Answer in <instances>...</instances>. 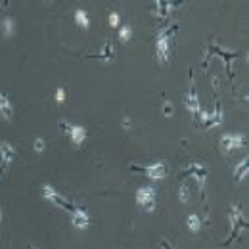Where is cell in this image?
<instances>
[{
  "instance_id": "cell-1",
  "label": "cell",
  "mask_w": 249,
  "mask_h": 249,
  "mask_svg": "<svg viewBox=\"0 0 249 249\" xmlns=\"http://www.w3.org/2000/svg\"><path fill=\"white\" fill-rule=\"evenodd\" d=\"M177 33V25L173 27H165L157 33L156 36V58L159 63H167L171 60V42H173V35Z\"/></svg>"
},
{
  "instance_id": "cell-2",
  "label": "cell",
  "mask_w": 249,
  "mask_h": 249,
  "mask_svg": "<svg viewBox=\"0 0 249 249\" xmlns=\"http://www.w3.org/2000/svg\"><path fill=\"white\" fill-rule=\"evenodd\" d=\"M40 196L48 201V203H52L54 207H58V209H62V211H67V213H71L73 211V203L63 196L62 192H58L54 186H50V184H42L40 186Z\"/></svg>"
},
{
  "instance_id": "cell-3",
  "label": "cell",
  "mask_w": 249,
  "mask_h": 249,
  "mask_svg": "<svg viewBox=\"0 0 249 249\" xmlns=\"http://www.w3.org/2000/svg\"><path fill=\"white\" fill-rule=\"evenodd\" d=\"M130 171H136V173H142V175H146L148 178H152V180H161V178H165L167 177V171H169V167H167V161L165 159H159L156 163H152V165H130L128 167Z\"/></svg>"
},
{
  "instance_id": "cell-4",
  "label": "cell",
  "mask_w": 249,
  "mask_h": 249,
  "mask_svg": "<svg viewBox=\"0 0 249 249\" xmlns=\"http://www.w3.org/2000/svg\"><path fill=\"white\" fill-rule=\"evenodd\" d=\"M16 157H18L16 148L8 140H0V180L6 178V175L10 173V167L16 161Z\"/></svg>"
},
{
  "instance_id": "cell-5",
  "label": "cell",
  "mask_w": 249,
  "mask_h": 249,
  "mask_svg": "<svg viewBox=\"0 0 249 249\" xmlns=\"http://www.w3.org/2000/svg\"><path fill=\"white\" fill-rule=\"evenodd\" d=\"M60 130L65 132L69 136V140L73 142L75 148H81L85 142H87V136H89V130L81 124H71L67 121H60Z\"/></svg>"
},
{
  "instance_id": "cell-6",
  "label": "cell",
  "mask_w": 249,
  "mask_h": 249,
  "mask_svg": "<svg viewBox=\"0 0 249 249\" xmlns=\"http://www.w3.org/2000/svg\"><path fill=\"white\" fill-rule=\"evenodd\" d=\"M184 173H186V175H190V177H192V178L197 182L201 196L205 197V186H207V178H209L207 167H205L203 163H190L186 169H184Z\"/></svg>"
},
{
  "instance_id": "cell-7",
  "label": "cell",
  "mask_w": 249,
  "mask_h": 249,
  "mask_svg": "<svg viewBox=\"0 0 249 249\" xmlns=\"http://www.w3.org/2000/svg\"><path fill=\"white\" fill-rule=\"evenodd\" d=\"M220 150L224 154H230L234 150H240L246 146V136L242 132H228V134H222L220 136V142H218Z\"/></svg>"
},
{
  "instance_id": "cell-8",
  "label": "cell",
  "mask_w": 249,
  "mask_h": 249,
  "mask_svg": "<svg viewBox=\"0 0 249 249\" xmlns=\"http://www.w3.org/2000/svg\"><path fill=\"white\" fill-rule=\"evenodd\" d=\"M156 197L157 192L154 186H142L136 192V203L144 209V211H154L156 209Z\"/></svg>"
},
{
  "instance_id": "cell-9",
  "label": "cell",
  "mask_w": 249,
  "mask_h": 249,
  "mask_svg": "<svg viewBox=\"0 0 249 249\" xmlns=\"http://www.w3.org/2000/svg\"><path fill=\"white\" fill-rule=\"evenodd\" d=\"M184 106L190 111V115L194 117V121H197L201 107H199V96H197V90H196V85H194L192 77H190V83H188V92L184 96Z\"/></svg>"
},
{
  "instance_id": "cell-10",
  "label": "cell",
  "mask_w": 249,
  "mask_h": 249,
  "mask_svg": "<svg viewBox=\"0 0 249 249\" xmlns=\"http://www.w3.org/2000/svg\"><path fill=\"white\" fill-rule=\"evenodd\" d=\"M201 124H203V128H217L222 124L224 121V111H222V106H220V102L217 104V109L215 111H211V113H207V111H199V117H197Z\"/></svg>"
},
{
  "instance_id": "cell-11",
  "label": "cell",
  "mask_w": 249,
  "mask_h": 249,
  "mask_svg": "<svg viewBox=\"0 0 249 249\" xmlns=\"http://www.w3.org/2000/svg\"><path fill=\"white\" fill-rule=\"evenodd\" d=\"M71 224L77 230H87L90 226V215H89V211L85 207H77L75 205L73 211H71Z\"/></svg>"
},
{
  "instance_id": "cell-12",
  "label": "cell",
  "mask_w": 249,
  "mask_h": 249,
  "mask_svg": "<svg viewBox=\"0 0 249 249\" xmlns=\"http://www.w3.org/2000/svg\"><path fill=\"white\" fill-rule=\"evenodd\" d=\"M228 217H230L232 234H234V236L240 232V228H242V226H248V222H246V218H244V215H242V209H240V205H238V203H232V205H230Z\"/></svg>"
},
{
  "instance_id": "cell-13",
  "label": "cell",
  "mask_w": 249,
  "mask_h": 249,
  "mask_svg": "<svg viewBox=\"0 0 249 249\" xmlns=\"http://www.w3.org/2000/svg\"><path fill=\"white\" fill-rule=\"evenodd\" d=\"M0 117L4 121H12L14 119V104L10 100V96L0 90Z\"/></svg>"
},
{
  "instance_id": "cell-14",
  "label": "cell",
  "mask_w": 249,
  "mask_h": 249,
  "mask_svg": "<svg viewBox=\"0 0 249 249\" xmlns=\"http://www.w3.org/2000/svg\"><path fill=\"white\" fill-rule=\"evenodd\" d=\"M173 8H175L173 2H163V0H159V2H156V10H154V12H156L157 18H167Z\"/></svg>"
},
{
  "instance_id": "cell-15",
  "label": "cell",
  "mask_w": 249,
  "mask_h": 249,
  "mask_svg": "<svg viewBox=\"0 0 249 249\" xmlns=\"http://www.w3.org/2000/svg\"><path fill=\"white\" fill-rule=\"evenodd\" d=\"M75 21H77V25H81L83 29H89V27H90L89 12H87V10H83V8H79V10L75 12Z\"/></svg>"
},
{
  "instance_id": "cell-16",
  "label": "cell",
  "mask_w": 249,
  "mask_h": 249,
  "mask_svg": "<svg viewBox=\"0 0 249 249\" xmlns=\"http://www.w3.org/2000/svg\"><path fill=\"white\" fill-rule=\"evenodd\" d=\"M248 169H249V161H248V157H246V159H242V161L236 165V169H234V178H236V180H244V178L248 177Z\"/></svg>"
},
{
  "instance_id": "cell-17",
  "label": "cell",
  "mask_w": 249,
  "mask_h": 249,
  "mask_svg": "<svg viewBox=\"0 0 249 249\" xmlns=\"http://www.w3.org/2000/svg\"><path fill=\"white\" fill-rule=\"evenodd\" d=\"M113 54H115V52H113V42H111V40H107V42H106V46L102 48V52L94 54V58H100V60H106V62H107V60H111V58H113Z\"/></svg>"
},
{
  "instance_id": "cell-18",
  "label": "cell",
  "mask_w": 249,
  "mask_h": 249,
  "mask_svg": "<svg viewBox=\"0 0 249 249\" xmlns=\"http://www.w3.org/2000/svg\"><path fill=\"white\" fill-rule=\"evenodd\" d=\"M186 224H188V228H190L192 232H199V228H201V218L192 213V215L186 218Z\"/></svg>"
},
{
  "instance_id": "cell-19",
  "label": "cell",
  "mask_w": 249,
  "mask_h": 249,
  "mask_svg": "<svg viewBox=\"0 0 249 249\" xmlns=\"http://www.w3.org/2000/svg\"><path fill=\"white\" fill-rule=\"evenodd\" d=\"M130 38H132V27L124 23L123 27L119 29V40H121V42H123V44H124V42H128Z\"/></svg>"
},
{
  "instance_id": "cell-20",
  "label": "cell",
  "mask_w": 249,
  "mask_h": 249,
  "mask_svg": "<svg viewBox=\"0 0 249 249\" xmlns=\"http://www.w3.org/2000/svg\"><path fill=\"white\" fill-rule=\"evenodd\" d=\"M2 29H4V35H6V36H12V35L16 33V25H14V19H12V18H6V19L2 21Z\"/></svg>"
},
{
  "instance_id": "cell-21",
  "label": "cell",
  "mask_w": 249,
  "mask_h": 249,
  "mask_svg": "<svg viewBox=\"0 0 249 249\" xmlns=\"http://www.w3.org/2000/svg\"><path fill=\"white\" fill-rule=\"evenodd\" d=\"M178 199H180V203H188L190 201V188L186 184H182V186L178 188Z\"/></svg>"
},
{
  "instance_id": "cell-22",
  "label": "cell",
  "mask_w": 249,
  "mask_h": 249,
  "mask_svg": "<svg viewBox=\"0 0 249 249\" xmlns=\"http://www.w3.org/2000/svg\"><path fill=\"white\" fill-rule=\"evenodd\" d=\"M33 150L36 152V154H42L44 150H46V142L38 136V138H35V144H33Z\"/></svg>"
},
{
  "instance_id": "cell-23",
  "label": "cell",
  "mask_w": 249,
  "mask_h": 249,
  "mask_svg": "<svg viewBox=\"0 0 249 249\" xmlns=\"http://www.w3.org/2000/svg\"><path fill=\"white\" fill-rule=\"evenodd\" d=\"M173 113H175L173 102H167V100H165V102H163V115H165V117H171Z\"/></svg>"
},
{
  "instance_id": "cell-24",
  "label": "cell",
  "mask_w": 249,
  "mask_h": 249,
  "mask_svg": "<svg viewBox=\"0 0 249 249\" xmlns=\"http://www.w3.org/2000/svg\"><path fill=\"white\" fill-rule=\"evenodd\" d=\"M109 25H113V27L119 25V14H117V12H111V14H109Z\"/></svg>"
},
{
  "instance_id": "cell-25",
  "label": "cell",
  "mask_w": 249,
  "mask_h": 249,
  "mask_svg": "<svg viewBox=\"0 0 249 249\" xmlns=\"http://www.w3.org/2000/svg\"><path fill=\"white\" fill-rule=\"evenodd\" d=\"M65 100V90L63 89H58L56 90V102H63Z\"/></svg>"
},
{
  "instance_id": "cell-26",
  "label": "cell",
  "mask_w": 249,
  "mask_h": 249,
  "mask_svg": "<svg viewBox=\"0 0 249 249\" xmlns=\"http://www.w3.org/2000/svg\"><path fill=\"white\" fill-rule=\"evenodd\" d=\"M130 124H132L130 117H128V115H124V117H123V126H124V128H130Z\"/></svg>"
},
{
  "instance_id": "cell-27",
  "label": "cell",
  "mask_w": 249,
  "mask_h": 249,
  "mask_svg": "<svg viewBox=\"0 0 249 249\" xmlns=\"http://www.w3.org/2000/svg\"><path fill=\"white\" fill-rule=\"evenodd\" d=\"M161 249H171V248L167 246V242H161Z\"/></svg>"
},
{
  "instance_id": "cell-28",
  "label": "cell",
  "mask_w": 249,
  "mask_h": 249,
  "mask_svg": "<svg viewBox=\"0 0 249 249\" xmlns=\"http://www.w3.org/2000/svg\"><path fill=\"white\" fill-rule=\"evenodd\" d=\"M0 224H2V209H0Z\"/></svg>"
},
{
  "instance_id": "cell-29",
  "label": "cell",
  "mask_w": 249,
  "mask_h": 249,
  "mask_svg": "<svg viewBox=\"0 0 249 249\" xmlns=\"http://www.w3.org/2000/svg\"><path fill=\"white\" fill-rule=\"evenodd\" d=\"M29 249H38V248H35V246H31V248H29Z\"/></svg>"
},
{
  "instance_id": "cell-30",
  "label": "cell",
  "mask_w": 249,
  "mask_h": 249,
  "mask_svg": "<svg viewBox=\"0 0 249 249\" xmlns=\"http://www.w3.org/2000/svg\"><path fill=\"white\" fill-rule=\"evenodd\" d=\"M0 8H2V2H0Z\"/></svg>"
}]
</instances>
